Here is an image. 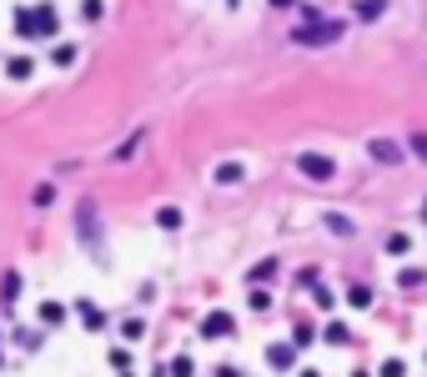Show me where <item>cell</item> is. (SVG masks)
Returning <instances> with one entry per match:
<instances>
[{"mask_svg": "<svg viewBox=\"0 0 427 377\" xmlns=\"http://www.w3.org/2000/svg\"><path fill=\"white\" fill-rule=\"evenodd\" d=\"M6 76H11V81H25V76H30V56H11V61H6Z\"/></svg>", "mask_w": 427, "mask_h": 377, "instance_id": "9c48e42d", "label": "cell"}, {"mask_svg": "<svg viewBox=\"0 0 427 377\" xmlns=\"http://www.w3.org/2000/svg\"><path fill=\"white\" fill-rule=\"evenodd\" d=\"M76 232H81V242L96 252L101 247V222H96V201H81L76 206Z\"/></svg>", "mask_w": 427, "mask_h": 377, "instance_id": "277c9868", "label": "cell"}, {"mask_svg": "<svg viewBox=\"0 0 427 377\" xmlns=\"http://www.w3.org/2000/svg\"><path fill=\"white\" fill-rule=\"evenodd\" d=\"M16 292H21V277L11 272V277H6V287H0V302H16Z\"/></svg>", "mask_w": 427, "mask_h": 377, "instance_id": "d6986e66", "label": "cell"}, {"mask_svg": "<svg viewBox=\"0 0 427 377\" xmlns=\"http://www.w3.org/2000/svg\"><path fill=\"white\" fill-rule=\"evenodd\" d=\"M141 332H146V322H141V317H131V322H121V337H126V342H136Z\"/></svg>", "mask_w": 427, "mask_h": 377, "instance_id": "4fadbf2b", "label": "cell"}, {"mask_svg": "<svg viewBox=\"0 0 427 377\" xmlns=\"http://www.w3.org/2000/svg\"><path fill=\"white\" fill-rule=\"evenodd\" d=\"M166 377H191V357H176V362L166 367Z\"/></svg>", "mask_w": 427, "mask_h": 377, "instance_id": "7402d4cb", "label": "cell"}, {"mask_svg": "<svg viewBox=\"0 0 427 377\" xmlns=\"http://www.w3.org/2000/svg\"><path fill=\"white\" fill-rule=\"evenodd\" d=\"M156 222L171 232V227H181V211H176V206H161V211H156Z\"/></svg>", "mask_w": 427, "mask_h": 377, "instance_id": "7c38bea8", "label": "cell"}, {"mask_svg": "<svg viewBox=\"0 0 427 377\" xmlns=\"http://www.w3.org/2000/svg\"><path fill=\"white\" fill-rule=\"evenodd\" d=\"M397 282H402V287H427V272H417V266H407V272H402Z\"/></svg>", "mask_w": 427, "mask_h": 377, "instance_id": "9a60e30c", "label": "cell"}, {"mask_svg": "<svg viewBox=\"0 0 427 377\" xmlns=\"http://www.w3.org/2000/svg\"><path fill=\"white\" fill-rule=\"evenodd\" d=\"M16 30L21 35H50L56 30V6H35V11H16Z\"/></svg>", "mask_w": 427, "mask_h": 377, "instance_id": "7a4b0ae2", "label": "cell"}, {"mask_svg": "<svg viewBox=\"0 0 427 377\" xmlns=\"http://www.w3.org/2000/svg\"><path fill=\"white\" fill-rule=\"evenodd\" d=\"M347 297H352V307H372V287H352Z\"/></svg>", "mask_w": 427, "mask_h": 377, "instance_id": "44dd1931", "label": "cell"}, {"mask_svg": "<svg viewBox=\"0 0 427 377\" xmlns=\"http://www.w3.org/2000/svg\"><path fill=\"white\" fill-rule=\"evenodd\" d=\"M297 45H332V40H342V21H322V16H312L307 26H297V35H292Z\"/></svg>", "mask_w": 427, "mask_h": 377, "instance_id": "6da1fadb", "label": "cell"}, {"mask_svg": "<svg viewBox=\"0 0 427 377\" xmlns=\"http://www.w3.org/2000/svg\"><path fill=\"white\" fill-rule=\"evenodd\" d=\"M412 151H417V156L427 161V136H412Z\"/></svg>", "mask_w": 427, "mask_h": 377, "instance_id": "d4e9b609", "label": "cell"}, {"mask_svg": "<svg viewBox=\"0 0 427 377\" xmlns=\"http://www.w3.org/2000/svg\"><path fill=\"white\" fill-rule=\"evenodd\" d=\"M312 337H317V332H312V327H307V322H297V327H292V342H297V347H307V342H312Z\"/></svg>", "mask_w": 427, "mask_h": 377, "instance_id": "ffe728a7", "label": "cell"}, {"mask_svg": "<svg viewBox=\"0 0 427 377\" xmlns=\"http://www.w3.org/2000/svg\"><path fill=\"white\" fill-rule=\"evenodd\" d=\"M241 176H246V171L237 167V161H227V167H217V181H241Z\"/></svg>", "mask_w": 427, "mask_h": 377, "instance_id": "5bb4252c", "label": "cell"}, {"mask_svg": "<svg viewBox=\"0 0 427 377\" xmlns=\"http://www.w3.org/2000/svg\"><path fill=\"white\" fill-rule=\"evenodd\" d=\"M292 357H297V342H277L272 352H266V362H272V367H292Z\"/></svg>", "mask_w": 427, "mask_h": 377, "instance_id": "52a82bcc", "label": "cell"}, {"mask_svg": "<svg viewBox=\"0 0 427 377\" xmlns=\"http://www.w3.org/2000/svg\"><path fill=\"white\" fill-rule=\"evenodd\" d=\"M297 171H302L307 181H332L337 167H332V156H322V151H302V156H297Z\"/></svg>", "mask_w": 427, "mask_h": 377, "instance_id": "3957f363", "label": "cell"}, {"mask_svg": "<svg viewBox=\"0 0 427 377\" xmlns=\"http://www.w3.org/2000/svg\"><path fill=\"white\" fill-rule=\"evenodd\" d=\"M387 252H392V257H407V252H412V242L397 232V237H387Z\"/></svg>", "mask_w": 427, "mask_h": 377, "instance_id": "e0dca14e", "label": "cell"}, {"mask_svg": "<svg viewBox=\"0 0 427 377\" xmlns=\"http://www.w3.org/2000/svg\"><path fill=\"white\" fill-rule=\"evenodd\" d=\"M367 151H372V161H382V167H397V161H402V146L397 141H367Z\"/></svg>", "mask_w": 427, "mask_h": 377, "instance_id": "5b68a950", "label": "cell"}, {"mask_svg": "<svg viewBox=\"0 0 427 377\" xmlns=\"http://www.w3.org/2000/svg\"><path fill=\"white\" fill-rule=\"evenodd\" d=\"M422 217H427V211H422Z\"/></svg>", "mask_w": 427, "mask_h": 377, "instance_id": "4316f807", "label": "cell"}, {"mask_svg": "<svg viewBox=\"0 0 427 377\" xmlns=\"http://www.w3.org/2000/svg\"><path fill=\"white\" fill-rule=\"evenodd\" d=\"M40 322H50V327L66 322V307H61V302H40Z\"/></svg>", "mask_w": 427, "mask_h": 377, "instance_id": "8fae6325", "label": "cell"}, {"mask_svg": "<svg viewBox=\"0 0 427 377\" xmlns=\"http://www.w3.org/2000/svg\"><path fill=\"white\" fill-rule=\"evenodd\" d=\"M81 322H86L91 332H101V327H106V312H96L91 302H81Z\"/></svg>", "mask_w": 427, "mask_h": 377, "instance_id": "30bf717a", "label": "cell"}, {"mask_svg": "<svg viewBox=\"0 0 427 377\" xmlns=\"http://www.w3.org/2000/svg\"><path fill=\"white\" fill-rule=\"evenodd\" d=\"M402 372H407V367H402L397 357H387V362H382V377H402Z\"/></svg>", "mask_w": 427, "mask_h": 377, "instance_id": "cb8c5ba5", "label": "cell"}, {"mask_svg": "<svg viewBox=\"0 0 427 377\" xmlns=\"http://www.w3.org/2000/svg\"><path fill=\"white\" fill-rule=\"evenodd\" d=\"M387 11V0H357V21H377Z\"/></svg>", "mask_w": 427, "mask_h": 377, "instance_id": "ba28073f", "label": "cell"}, {"mask_svg": "<svg viewBox=\"0 0 427 377\" xmlns=\"http://www.w3.org/2000/svg\"><path fill=\"white\" fill-rule=\"evenodd\" d=\"M237 332V322L227 317V312H211L206 322H201V337H232Z\"/></svg>", "mask_w": 427, "mask_h": 377, "instance_id": "8992f818", "label": "cell"}, {"mask_svg": "<svg viewBox=\"0 0 427 377\" xmlns=\"http://www.w3.org/2000/svg\"><path fill=\"white\" fill-rule=\"evenodd\" d=\"M101 11H106V0H81V16L86 21H101Z\"/></svg>", "mask_w": 427, "mask_h": 377, "instance_id": "ac0fdd59", "label": "cell"}, {"mask_svg": "<svg viewBox=\"0 0 427 377\" xmlns=\"http://www.w3.org/2000/svg\"><path fill=\"white\" fill-rule=\"evenodd\" d=\"M50 61H56V66H71V61H76V45H56V50H50Z\"/></svg>", "mask_w": 427, "mask_h": 377, "instance_id": "2e32d148", "label": "cell"}, {"mask_svg": "<svg viewBox=\"0 0 427 377\" xmlns=\"http://www.w3.org/2000/svg\"><path fill=\"white\" fill-rule=\"evenodd\" d=\"M327 227H332V232H342V237H352V222H347V217H327Z\"/></svg>", "mask_w": 427, "mask_h": 377, "instance_id": "603a6c76", "label": "cell"}, {"mask_svg": "<svg viewBox=\"0 0 427 377\" xmlns=\"http://www.w3.org/2000/svg\"><path fill=\"white\" fill-rule=\"evenodd\" d=\"M217 377H241V372H237V367H222V372H217Z\"/></svg>", "mask_w": 427, "mask_h": 377, "instance_id": "484cf974", "label": "cell"}]
</instances>
